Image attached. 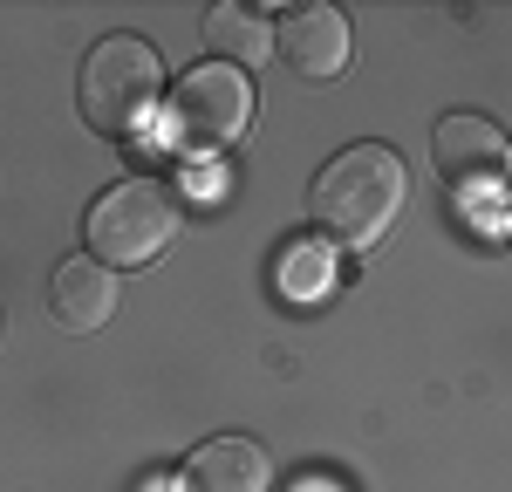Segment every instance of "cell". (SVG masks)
Returning a JSON list of instances; mask_svg holds the SVG:
<instances>
[{"label": "cell", "instance_id": "cell-1", "mask_svg": "<svg viewBox=\"0 0 512 492\" xmlns=\"http://www.w3.org/2000/svg\"><path fill=\"white\" fill-rule=\"evenodd\" d=\"M410 205V164L390 144H349L321 164L308 212L335 246H376Z\"/></svg>", "mask_w": 512, "mask_h": 492}, {"label": "cell", "instance_id": "cell-2", "mask_svg": "<svg viewBox=\"0 0 512 492\" xmlns=\"http://www.w3.org/2000/svg\"><path fill=\"white\" fill-rule=\"evenodd\" d=\"M164 96V62L151 41L110 35L89 48L82 62V123L96 137H137Z\"/></svg>", "mask_w": 512, "mask_h": 492}, {"label": "cell", "instance_id": "cell-3", "mask_svg": "<svg viewBox=\"0 0 512 492\" xmlns=\"http://www.w3.org/2000/svg\"><path fill=\"white\" fill-rule=\"evenodd\" d=\"M178 226H185V212L171 199V185L158 178H123L110 185L103 199L89 205V226H82V240H89V260L96 267H151L164 246L178 240Z\"/></svg>", "mask_w": 512, "mask_h": 492}, {"label": "cell", "instance_id": "cell-4", "mask_svg": "<svg viewBox=\"0 0 512 492\" xmlns=\"http://www.w3.org/2000/svg\"><path fill=\"white\" fill-rule=\"evenodd\" d=\"M246 123H253V82L226 69V62H205V69H185V76L171 82V103H164V137L178 144V151H226L246 137Z\"/></svg>", "mask_w": 512, "mask_h": 492}, {"label": "cell", "instance_id": "cell-5", "mask_svg": "<svg viewBox=\"0 0 512 492\" xmlns=\"http://www.w3.org/2000/svg\"><path fill=\"white\" fill-rule=\"evenodd\" d=\"M437 151V171H444V185H458V192H472V199H492L499 185H506V130L492 117H444L431 137Z\"/></svg>", "mask_w": 512, "mask_h": 492}, {"label": "cell", "instance_id": "cell-6", "mask_svg": "<svg viewBox=\"0 0 512 492\" xmlns=\"http://www.w3.org/2000/svg\"><path fill=\"white\" fill-rule=\"evenodd\" d=\"M274 55L301 82H335L342 69H349V55H355L349 14H335V7H301V14H287V21L274 28Z\"/></svg>", "mask_w": 512, "mask_h": 492}, {"label": "cell", "instance_id": "cell-7", "mask_svg": "<svg viewBox=\"0 0 512 492\" xmlns=\"http://www.w3.org/2000/svg\"><path fill=\"white\" fill-rule=\"evenodd\" d=\"M48 315L69 328V335H89L117 315V274L96 267L89 253H69L55 274H48Z\"/></svg>", "mask_w": 512, "mask_h": 492}, {"label": "cell", "instance_id": "cell-8", "mask_svg": "<svg viewBox=\"0 0 512 492\" xmlns=\"http://www.w3.org/2000/svg\"><path fill=\"white\" fill-rule=\"evenodd\" d=\"M274 465L253 438H205L178 472V492H267Z\"/></svg>", "mask_w": 512, "mask_h": 492}, {"label": "cell", "instance_id": "cell-9", "mask_svg": "<svg viewBox=\"0 0 512 492\" xmlns=\"http://www.w3.org/2000/svg\"><path fill=\"white\" fill-rule=\"evenodd\" d=\"M205 41H212V55H219L226 69L246 76L260 55H274V21L253 14V7H239V0H219V7L205 14Z\"/></svg>", "mask_w": 512, "mask_h": 492}, {"label": "cell", "instance_id": "cell-10", "mask_svg": "<svg viewBox=\"0 0 512 492\" xmlns=\"http://www.w3.org/2000/svg\"><path fill=\"white\" fill-rule=\"evenodd\" d=\"M321 287H328V246L294 240L280 253V294H287V301H315Z\"/></svg>", "mask_w": 512, "mask_h": 492}]
</instances>
